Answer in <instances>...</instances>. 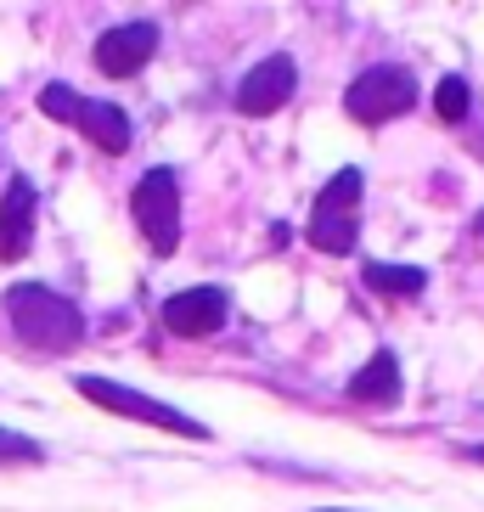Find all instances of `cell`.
<instances>
[{
    "instance_id": "6da1fadb",
    "label": "cell",
    "mask_w": 484,
    "mask_h": 512,
    "mask_svg": "<svg viewBox=\"0 0 484 512\" xmlns=\"http://www.w3.org/2000/svg\"><path fill=\"white\" fill-rule=\"evenodd\" d=\"M6 321H12L17 344L40 349V355H68L85 344V316L74 299H62L46 282H12L6 287Z\"/></svg>"
},
{
    "instance_id": "7a4b0ae2",
    "label": "cell",
    "mask_w": 484,
    "mask_h": 512,
    "mask_svg": "<svg viewBox=\"0 0 484 512\" xmlns=\"http://www.w3.org/2000/svg\"><path fill=\"white\" fill-rule=\"evenodd\" d=\"M40 113L46 119H62V124H74V130H85V141L102 152H130V113H124L119 102H96V96H79L74 85H46L40 91Z\"/></svg>"
},
{
    "instance_id": "3957f363",
    "label": "cell",
    "mask_w": 484,
    "mask_h": 512,
    "mask_svg": "<svg viewBox=\"0 0 484 512\" xmlns=\"http://www.w3.org/2000/svg\"><path fill=\"white\" fill-rule=\"evenodd\" d=\"M74 389L91 400V406L113 411V417H130V422H147V428H164V434H186V439H209V428L197 417H186V411L164 406V400H152V394L130 389V383H113V377H91V372H79L74 377Z\"/></svg>"
},
{
    "instance_id": "277c9868",
    "label": "cell",
    "mask_w": 484,
    "mask_h": 512,
    "mask_svg": "<svg viewBox=\"0 0 484 512\" xmlns=\"http://www.w3.org/2000/svg\"><path fill=\"white\" fill-rule=\"evenodd\" d=\"M130 214H136V226L152 254L158 259L175 254L181 248V181H175V169L169 164L147 169L136 181V192H130Z\"/></svg>"
},
{
    "instance_id": "5b68a950",
    "label": "cell",
    "mask_w": 484,
    "mask_h": 512,
    "mask_svg": "<svg viewBox=\"0 0 484 512\" xmlns=\"http://www.w3.org/2000/svg\"><path fill=\"white\" fill-rule=\"evenodd\" d=\"M361 169H338L321 186L316 209H310V248L321 254H349L355 248V226H361Z\"/></svg>"
},
{
    "instance_id": "8992f818",
    "label": "cell",
    "mask_w": 484,
    "mask_h": 512,
    "mask_svg": "<svg viewBox=\"0 0 484 512\" xmlns=\"http://www.w3.org/2000/svg\"><path fill=\"white\" fill-rule=\"evenodd\" d=\"M411 102H417V79H411V68H400V62L366 68V74L344 91V107H349L355 124H389V119H400V113H411Z\"/></svg>"
},
{
    "instance_id": "52a82bcc",
    "label": "cell",
    "mask_w": 484,
    "mask_h": 512,
    "mask_svg": "<svg viewBox=\"0 0 484 512\" xmlns=\"http://www.w3.org/2000/svg\"><path fill=\"white\" fill-rule=\"evenodd\" d=\"M293 91H299V68H293V57H265L254 62L248 74H242L237 85V107L248 113V119H271V113H282V107L293 102Z\"/></svg>"
},
{
    "instance_id": "ba28073f",
    "label": "cell",
    "mask_w": 484,
    "mask_h": 512,
    "mask_svg": "<svg viewBox=\"0 0 484 512\" xmlns=\"http://www.w3.org/2000/svg\"><path fill=\"white\" fill-rule=\"evenodd\" d=\"M152 51H158V23H147V17L113 23V29L96 40V68H102L107 79H130L152 62Z\"/></svg>"
},
{
    "instance_id": "9c48e42d",
    "label": "cell",
    "mask_w": 484,
    "mask_h": 512,
    "mask_svg": "<svg viewBox=\"0 0 484 512\" xmlns=\"http://www.w3.org/2000/svg\"><path fill=\"white\" fill-rule=\"evenodd\" d=\"M226 316H231L226 287H186V293L164 299V327L175 338H209V332L226 327Z\"/></svg>"
},
{
    "instance_id": "30bf717a",
    "label": "cell",
    "mask_w": 484,
    "mask_h": 512,
    "mask_svg": "<svg viewBox=\"0 0 484 512\" xmlns=\"http://www.w3.org/2000/svg\"><path fill=\"white\" fill-rule=\"evenodd\" d=\"M34 214H40V192L29 175H12L6 197H0V259H23L34 248Z\"/></svg>"
},
{
    "instance_id": "8fae6325",
    "label": "cell",
    "mask_w": 484,
    "mask_h": 512,
    "mask_svg": "<svg viewBox=\"0 0 484 512\" xmlns=\"http://www.w3.org/2000/svg\"><path fill=\"white\" fill-rule=\"evenodd\" d=\"M349 400H361V406H389V400H400V355L378 349L361 372L349 377Z\"/></svg>"
},
{
    "instance_id": "7c38bea8",
    "label": "cell",
    "mask_w": 484,
    "mask_h": 512,
    "mask_svg": "<svg viewBox=\"0 0 484 512\" xmlns=\"http://www.w3.org/2000/svg\"><path fill=\"white\" fill-rule=\"evenodd\" d=\"M366 287L383 293V299H417L428 287V276L417 271V265H383V259H372V265H366Z\"/></svg>"
},
{
    "instance_id": "4fadbf2b",
    "label": "cell",
    "mask_w": 484,
    "mask_h": 512,
    "mask_svg": "<svg viewBox=\"0 0 484 512\" xmlns=\"http://www.w3.org/2000/svg\"><path fill=\"white\" fill-rule=\"evenodd\" d=\"M434 113H439L445 124H462V119H468V79H462V74H445V79H439V85H434Z\"/></svg>"
},
{
    "instance_id": "5bb4252c",
    "label": "cell",
    "mask_w": 484,
    "mask_h": 512,
    "mask_svg": "<svg viewBox=\"0 0 484 512\" xmlns=\"http://www.w3.org/2000/svg\"><path fill=\"white\" fill-rule=\"evenodd\" d=\"M34 462H46V445L17 434V428H0V467H34Z\"/></svg>"
},
{
    "instance_id": "9a60e30c",
    "label": "cell",
    "mask_w": 484,
    "mask_h": 512,
    "mask_svg": "<svg viewBox=\"0 0 484 512\" xmlns=\"http://www.w3.org/2000/svg\"><path fill=\"white\" fill-rule=\"evenodd\" d=\"M468 462H479V467H484V445H473V451H468Z\"/></svg>"
},
{
    "instance_id": "2e32d148",
    "label": "cell",
    "mask_w": 484,
    "mask_h": 512,
    "mask_svg": "<svg viewBox=\"0 0 484 512\" xmlns=\"http://www.w3.org/2000/svg\"><path fill=\"white\" fill-rule=\"evenodd\" d=\"M321 512H355V507H321Z\"/></svg>"
},
{
    "instance_id": "e0dca14e",
    "label": "cell",
    "mask_w": 484,
    "mask_h": 512,
    "mask_svg": "<svg viewBox=\"0 0 484 512\" xmlns=\"http://www.w3.org/2000/svg\"><path fill=\"white\" fill-rule=\"evenodd\" d=\"M479 237H484V214H479Z\"/></svg>"
}]
</instances>
